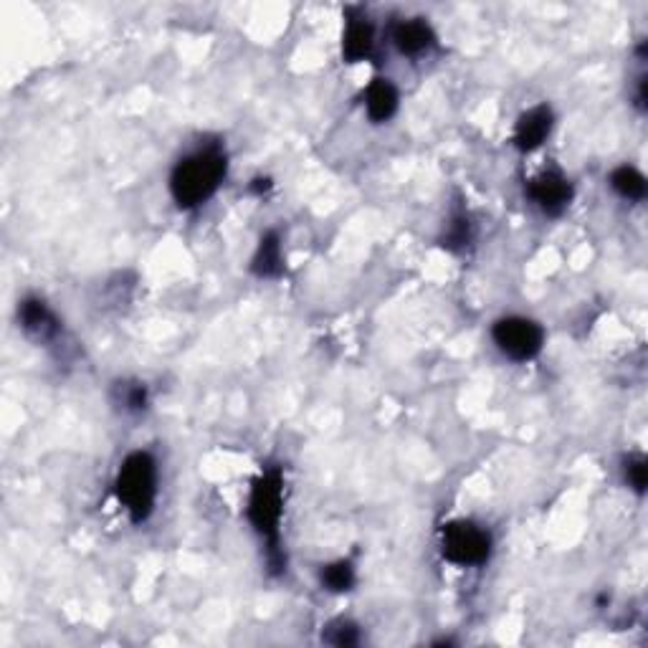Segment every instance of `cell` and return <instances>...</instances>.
Returning <instances> with one entry per match:
<instances>
[{
	"instance_id": "obj_14",
	"label": "cell",
	"mask_w": 648,
	"mask_h": 648,
	"mask_svg": "<svg viewBox=\"0 0 648 648\" xmlns=\"http://www.w3.org/2000/svg\"><path fill=\"white\" fill-rule=\"evenodd\" d=\"M611 185L618 195L628 200H641L646 195V178L636 168H628V165L613 170Z\"/></svg>"
},
{
	"instance_id": "obj_1",
	"label": "cell",
	"mask_w": 648,
	"mask_h": 648,
	"mask_svg": "<svg viewBox=\"0 0 648 648\" xmlns=\"http://www.w3.org/2000/svg\"><path fill=\"white\" fill-rule=\"evenodd\" d=\"M226 155L221 150H198L180 160L170 178V193L180 208H198L226 178Z\"/></svg>"
},
{
	"instance_id": "obj_3",
	"label": "cell",
	"mask_w": 648,
	"mask_h": 648,
	"mask_svg": "<svg viewBox=\"0 0 648 648\" xmlns=\"http://www.w3.org/2000/svg\"><path fill=\"white\" fill-rule=\"evenodd\" d=\"M114 494L127 509L132 522H145L157 497V464L147 451H135L119 466Z\"/></svg>"
},
{
	"instance_id": "obj_19",
	"label": "cell",
	"mask_w": 648,
	"mask_h": 648,
	"mask_svg": "<svg viewBox=\"0 0 648 648\" xmlns=\"http://www.w3.org/2000/svg\"><path fill=\"white\" fill-rule=\"evenodd\" d=\"M254 190H256V193H261V190H269L271 188V183H269V180H254Z\"/></svg>"
},
{
	"instance_id": "obj_5",
	"label": "cell",
	"mask_w": 648,
	"mask_h": 648,
	"mask_svg": "<svg viewBox=\"0 0 648 648\" xmlns=\"http://www.w3.org/2000/svg\"><path fill=\"white\" fill-rule=\"evenodd\" d=\"M492 337L499 350L517 362L532 360V357L540 355L542 342H545V332H542L540 324L524 317L499 319V322L494 324Z\"/></svg>"
},
{
	"instance_id": "obj_2",
	"label": "cell",
	"mask_w": 648,
	"mask_h": 648,
	"mask_svg": "<svg viewBox=\"0 0 648 648\" xmlns=\"http://www.w3.org/2000/svg\"><path fill=\"white\" fill-rule=\"evenodd\" d=\"M281 512H284V481L276 469L266 471L264 476H259L251 489L249 497V519L254 524V530L269 545V565L271 573L279 575L287 567V557L281 552L279 542V522Z\"/></svg>"
},
{
	"instance_id": "obj_4",
	"label": "cell",
	"mask_w": 648,
	"mask_h": 648,
	"mask_svg": "<svg viewBox=\"0 0 648 648\" xmlns=\"http://www.w3.org/2000/svg\"><path fill=\"white\" fill-rule=\"evenodd\" d=\"M441 552L454 565H481L492 555V537L474 522H451L441 532Z\"/></svg>"
},
{
	"instance_id": "obj_18",
	"label": "cell",
	"mask_w": 648,
	"mask_h": 648,
	"mask_svg": "<svg viewBox=\"0 0 648 648\" xmlns=\"http://www.w3.org/2000/svg\"><path fill=\"white\" fill-rule=\"evenodd\" d=\"M324 641L332 643V646H340V648L357 646V643H360V633H357V626H352V623L337 621L327 628V633H324Z\"/></svg>"
},
{
	"instance_id": "obj_9",
	"label": "cell",
	"mask_w": 648,
	"mask_h": 648,
	"mask_svg": "<svg viewBox=\"0 0 648 648\" xmlns=\"http://www.w3.org/2000/svg\"><path fill=\"white\" fill-rule=\"evenodd\" d=\"M393 44L403 56H421L436 44V36L423 18H413V21H400L393 28Z\"/></svg>"
},
{
	"instance_id": "obj_12",
	"label": "cell",
	"mask_w": 648,
	"mask_h": 648,
	"mask_svg": "<svg viewBox=\"0 0 648 648\" xmlns=\"http://www.w3.org/2000/svg\"><path fill=\"white\" fill-rule=\"evenodd\" d=\"M254 274L261 279H274L284 271V256H281V241L279 233L269 231L259 243V251L254 256Z\"/></svg>"
},
{
	"instance_id": "obj_13",
	"label": "cell",
	"mask_w": 648,
	"mask_h": 648,
	"mask_svg": "<svg viewBox=\"0 0 648 648\" xmlns=\"http://www.w3.org/2000/svg\"><path fill=\"white\" fill-rule=\"evenodd\" d=\"M319 580L332 593H345V590H350L355 585V567H352L350 560H337L332 565L322 567Z\"/></svg>"
},
{
	"instance_id": "obj_17",
	"label": "cell",
	"mask_w": 648,
	"mask_h": 648,
	"mask_svg": "<svg viewBox=\"0 0 648 648\" xmlns=\"http://www.w3.org/2000/svg\"><path fill=\"white\" fill-rule=\"evenodd\" d=\"M623 474H626L628 486H631L636 494L646 492V481H648V466L643 456H628L626 464H623Z\"/></svg>"
},
{
	"instance_id": "obj_15",
	"label": "cell",
	"mask_w": 648,
	"mask_h": 648,
	"mask_svg": "<svg viewBox=\"0 0 648 648\" xmlns=\"http://www.w3.org/2000/svg\"><path fill=\"white\" fill-rule=\"evenodd\" d=\"M114 393H117V403L122 405L125 411H132V413L145 411L147 388L142 383H117Z\"/></svg>"
},
{
	"instance_id": "obj_16",
	"label": "cell",
	"mask_w": 648,
	"mask_h": 648,
	"mask_svg": "<svg viewBox=\"0 0 648 648\" xmlns=\"http://www.w3.org/2000/svg\"><path fill=\"white\" fill-rule=\"evenodd\" d=\"M469 241H471V223L464 213H459V216L451 221L449 233L441 238V246L449 251H461L469 246Z\"/></svg>"
},
{
	"instance_id": "obj_8",
	"label": "cell",
	"mask_w": 648,
	"mask_h": 648,
	"mask_svg": "<svg viewBox=\"0 0 648 648\" xmlns=\"http://www.w3.org/2000/svg\"><path fill=\"white\" fill-rule=\"evenodd\" d=\"M552 130V112L550 107H535L527 114H522L517 122V130H514V145L522 152H532L547 140Z\"/></svg>"
},
{
	"instance_id": "obj_11",
	"label": "cell",
	"mask_w": 648,
	"mask_h": 648,
	"mask_svg": "<svg viewBox=\"0 0 648 648\" xmlns=\"http://www.w3.org/2000/svg\"><path fill=\"white\" fill-rule=\"evenodd\" d=\"M365 107L373 122H388L398 109V92L388 79H375L365 92Z\"/></svg>"
},
{
	"instance_id": "obj_7",
	"label": "cell",
	"mask_w": 648,
	"mask_h": 648,
	"mask_svg": "<svg viewBox=\"0 0 648 648\" xmlns=\"http://www.w3.org/2000/svg\"><path fill=\"white\" fill-rule=\"evenodd\" d=\"M18 322H21L23 330L28 332L36 340H54L56 335L61 332L59 319L54 317L46 302L41 299H23L21 307H18Z\"/></svg>"
},
{
	"instance_id": "obj_6",
	"label": "cell",
	"mask_w": 648,
	"mask_h": 648,
	"mask_svg": "<svg viewBox=\"0 0 648 648\" xmlns=\"http://www.w3.org/2000/svg\"><path fill=\"white\" fill-rule=\"evenodd\" d=\"M527 193H530V198L535 200L547 216H560L570 206V200H573V185L557 170H547V173L537 175L532 180Z\"/></svg>"
},
{
	"instance_id": "obj_10",
	"label": "cell",
	"mask_w": 648,
	"mask_h": 648,
	"mask_svg": "<svg viewBox=\"0 0 648 648\" xmlns=\"http://www.w3.org/2000/svg\"><path fill=\"white\" fill-rule=\"evenodd\" d=\"M375 49V28L365 16H352L342 36V56L350 64L368 59Z\"/></svg>"
}]
</instances>
